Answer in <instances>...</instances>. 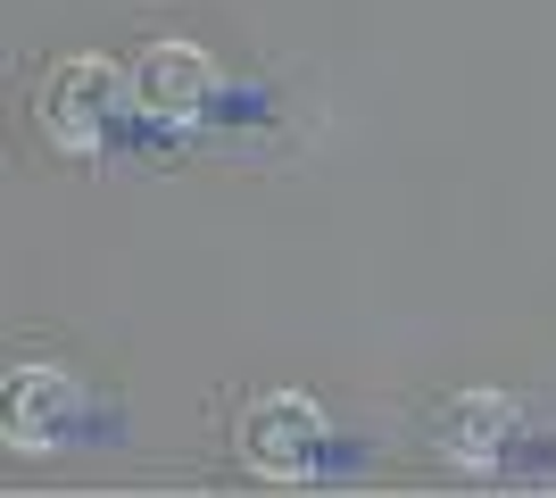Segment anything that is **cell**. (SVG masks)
Segmentation results:
<instances>
[{
	"label": "cell",
	"instance_id": "obj_4",
	"mask_svg": "<svg viewBox=\"0 0 556 498\" xmlns=\"http://www.w3.org/2000/svg\"><path fill=\"white\" fill-rule=\"evenodd\" d=\"M515 424V399H498V391H457V399L441 407V424H432V449L448 457V465H465V474H482L490 457H498V440H507Z\"/></svg>",
	"mask_w": 556,
	"mask_h": 498
},
{
	"label": "cell",
	"instance_id": "obj_5",
	"mask_svg": "<svg viewBox=\"0 0 556 498\" xmlns=\"http://www.w3.org/2000/svg\"><path fill=\"white\" fill-rule=\"evenodd\" d=\"M67 399H75L67 374H50V366H17V374H9V440H17V449H50V432H59Z\"/></svg>",
	"mask_w": 556,
	"mask_h": 498
},
{
	"label": "cell",
	"instance_id": "obj_3",
	"mask_svg": "<svg viewBox=\"0 0 556 498\" xmlns=\"http://www.w3.org/2000/svg\"><path fill=\"white\" fill-rule=\"evenodd\" d=\"M208 92H216L208 50H191V42H150V50L134 59V100L150 108V117H191Z\"/></svg>",
	"mask_w": 556,
	"mask_h": 498
},
{
	"label": "cell",
	"instance_id": "obj_2",
	"mask_svg": "<svg viewBox=\"0 0 556 498\" xmlns=\"http://www.w3.org/2000/svg\"><path fill=\"white\" fill-rule=\"evenodd\" d=\"M109 100H116V67H100V59H67V67L50 75V92H42V133L59 150H92Z\"/></svg>",
	"mask_w": 556,
	"mask_h": 498
},
{
	"label": "cell",
	"instance_id": "obj_1",
	"mask_svg": "<svg viewBox=\"0 0 556 498\" xmlns=\"http://www.w3.org/2000/svg\"><path fill=\"white\" fill-rule=\"evenodd\" d=\"M316 432H325V416H316V399H257L250 416H241V465L266 482H300L307 457H316Z\"/></svg>",
	"mask_w": 556,
	"mask_h": 498
}]
</instances>
